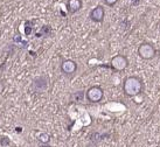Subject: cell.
I'll return each instance as SVG.
<instances>
[{"label":"cell","instance_id":"obj_1","mask_svg":"<svg viewBox=\"0 0 160 147\" xmlns=\"http://www.w3.org/2000/svg\"><path fill=\"white\" fill-rule=\"evenodd\" d=\"M144 84L142 78L137 76H129L123 82V92L128 97H136L142 94Z\"/></svg>","mask_w":160,"mask_h":147},{"label":"cell","instance_id":"obj_2","mask_svg":"<svg viewBox=\"0 0 160 147\" xmlns=\"http://www.w3.org/2000/svg\"><path fill=\"white\" fill-rule=\"evenodd\" d=\"M104 97V91L101 86L93 85L85 91V98L89 103H99Z\"/></svg>","mask_w":160,"mask_h":147},{"label":"cell","instance_id":"obj_3","mask_svg":"<svg viewBox=\"0 0 160 147\" xmlns=\"http://www.w3.org/2000/svg\"><path fill=\"white\" fill-rule=\"evenodd\" d=\"M157 50L154 46L148 42H142V45L138 47V55L142 58V60H152L156 56Z\"/></svg>","mask_w":160,"mask_h":147},{"label":"cell","instance_id":"obj_4","mask_svg":"<svg viewBox=\"0 0 160 147\" xmlns=\"http://www.w3.org/2000/svg\"><path fill=\"white\" fill-rule=\"evenodd\" d=\"M110 64L115 71H124L129 67V60L124 55H116L111 58Z\"/></svg>","mask_w":160,"mask_h":147},{"label":"cell","instance_id":"obj_5","mask_svg":"<svg viewBox=\"0 0 160 147\" xmlns=\"http://www.w3.org/2000/svg\"><path fill=\"white\" fill-rule=\"evenodd\" d=\"M48 89V77L39 76L32 82V90L34 92H45Z\"/></svg>","mask_w":160,"mask_h":147},{"label":"cell","instance_id":"obj_6","mask_svg":"<svg viewBox=\"0 0 160 147\" xmlns=\"http://www.w3.org/2000/svg\"><path fill=\"white\" fill-rule=\"evenodd\" d=\"M61 72L66 76L74 75L77 70V63L74 60H63L61 63Z\"/></svg>","mask_w":160,"mask_h":147},{"label":"cell","instance_id":"obj_7","mask_svg":"<svg viewBox=\"0 0 160 147\" xmlns=\"http://www.w3.org/2000/svg\"><path fill=\"white\" fill-rule=\"evenodd\" d=\"M104 17H105V11H104V7H102L101 5H98L95 8L91 9L89 14L90 20L93 22H103Z\"/></svg>","mask_w":160,"mask_h":147},{"label":"cell","instance_id":"obj_8","mask_svg":"<svg viewBox=\"0 0 160 147\" xmlns=\"http://www.w3.org/2000/svg\"><path fill=\"white\" fill-rule=\"evenodd\" d=\"M83 6L82 0H68L67 1V11L70 14L77 13Z\"/></svg>","mask_w":160,"mask_h":147},{"label":"cell","instance_id":"obj_9","mask_svg":"<svg viewBox=\"0 0 160 147\" xmlns=\"http://www.w3.org/2000/svg\"><path fill=\"white\" fill-rule=\"evenodd\" d=\"M36 139L42 145H49V143H50V135L48 133H46V132H39L38 135H36Z\"/></svg>","mask_w":160,"mask_h":147},{"label":"cell","instance_id":"obj_10","mask_svg":"<svg viewBox=\"0 0 160 147\" xmlns=\"http://www.w3.org/2000/svg\"><path fill=\"white\" fill-rule=\"evenodd\" d=\"M84 97H85V92L84 91H82V90H80V91H76L75 94H72L71 99H72V102L80 103L84 99Z\"/></svg>","mask_w":160,"mask_h":147},{"label":"cell","instance_id":"obj_11","mask_svg":"<svg viewBox=\"0 0 160 147\" xmlns=\"http://www.w3.org/2000/svg\"><path fill=\"white\" fill-rule=\"evenodd\" d=\"M50 32H52V28H50V26H48V25H47V26H43L42 29H41V33H42V34H46V36L49 35Z\"/></svg>","mask_w":160,"mask_h":147},{"label":"cell","instance_id":"obj_12","mask_svg":"<svg viewBox=\"0 0 160 147\" xmlns=\"http://www.w3.org/2000/svg\"><path fill=\"white\" fill-rule=\"evenodd\" d=\"M117 1H118V0H103V2L107 5V6H110V7L115 6V5L117 4Z\"/></svg>","mask_w":160,"mask_h":147},{"label":"cell","instance_id":"obj_13","mask_svg":"<svg viewBox=\"0 0 160 147\" xmlns=\"http://www.w3.org/2000/svg\"><path fill=\"white\" fill-rule=\"evenodd\" d=\"M5 88H6V84H5L4 81L0 80V94H2L5 91Z\"/></svg>","mask_w":160,"mask_h":147},{"label":"cell","instance_id":"obj_14","mask_svg":"<svg viewBox=\"0 0 160 147\" xmlns=\"http://www.w3.org/2000/svg\"><path fill=\"white\" fill-rule=\"evenodd\" d=\"M85 147H98V146H97V144H95V143H92V141H91V143H89Z\"/></svg>","mask_w":160,"mask_h":147},{"label":"cell","instance_id":"obj_15","mask_svg":"<svg viewBox=\"0 0 160 147\" xmlns=\"http://www.w3.org/2000/svg\"><path fill=\"white\" fill-rule=\"evenodd\" d=\"M39 147H52V146H49V145H41V146Z\"/></svg>","mask_w":160,"mask_h":147}]
</instances>
